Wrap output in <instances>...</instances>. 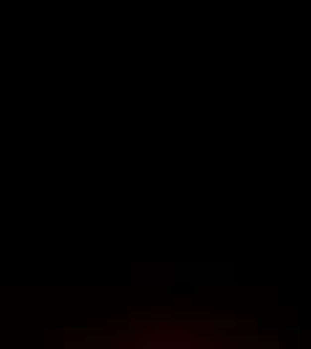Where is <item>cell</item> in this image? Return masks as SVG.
Returning a JSON list of instances; mask_svg holds the SVG:
<instances>
[{
    "label": "cell",
    "mask_w": 311,
    "mask_h": 349,
    "mask_svg": "<svg viewBox=\"0 0 311 349\" xmlns=\"http://www.w3.org/2000/svg\"><path fill=\"white\" fill-rule=\"evenodd\" d=\"M134 287H234L239 285L236 263H131Z\"/></svg>",
    "instance_id": "1"
},
{
    "label": "cell",
    "mask_w": 311,
    "mask_h": 349,
    "mask_svg": "<svg viewBox=\"0 0 311 349\" xmlns=\"http://www.w3.org/2000/svg\"><path fill=\"white\" fill-rule=\"evenodd\" d=\"M0 339H3V333H0ZM0 344H3V341H0Z\"/></svg>",
    "instance_id": "2"
}]
</instances>
